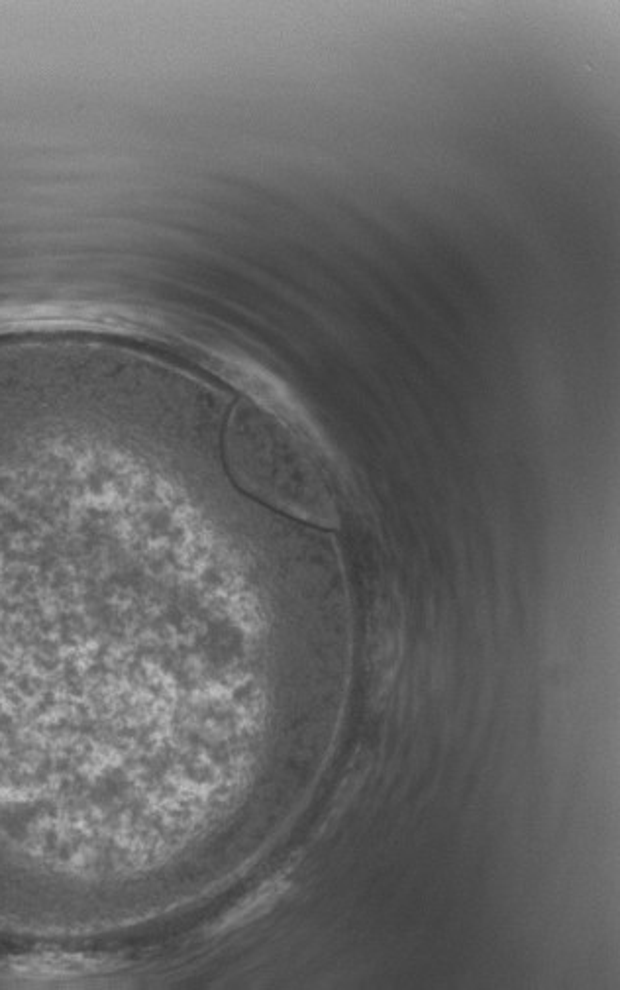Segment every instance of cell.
Wrapping results in <instances>:
<instances>
[{
    "label": "cell",
    "mask_w": 620,
    "mask_h": 990,
    "mask_svg": "<svg viewBox=\"0 0 620 990\" xmlns=\"http://www.w3.org/2000/svg\"><path fill=\"white\" fill-rule=\"evenodd\" d=\"M285 888H287V884L283 880H271V882H267L265 886L259 888L258 892L250 900H246L230 916H226L220 928L222 930L234 928V926H240L244 922H250V920L258 918L265 910L271 908V904H275L279 900V896L285 892Z\"/></svg>",
    "instance_id": "cell-1"
}]
</instances>
